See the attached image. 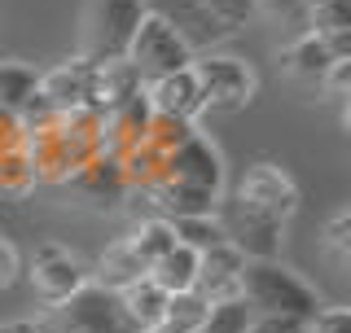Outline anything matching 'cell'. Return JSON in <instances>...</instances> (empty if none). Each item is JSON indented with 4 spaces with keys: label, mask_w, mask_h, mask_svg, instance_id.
I'll use <instances>...</instances> for the list:
<instances>
[{
    "label": "cell",
    "mask_w": 351,
    "mask_h": 333,
    "mask_svg": "<svg viewBox=\"0 0 351 333\" xmlns=\"http://www.w3.org/2000/svg\"><path fill=\"white\" fill-rule=\"evenodd\" d=\"M307 31L329 44L338 62L351 58V0H325L307 14Z\"/></svg>",
    "instance_id": "cell-17"
},
{
    "label": "cell",
    "mask_w": 351,
    "mask_h": 333,
    "mask_svg": "<svg viewBox=\"0 0 351 333\" xmlns=\"http://www.w3.org/2000/svg\"><path fill=\"white\" fill-rule=\"evenodd\" d=\"M241 268H246V254L228 241L202 250L197 254V281L193 290L206 298V303H219V298H237V281H241Z\"/></svg>",
    "instance_id": "cell-13"
},
{
    "label": "cell",
    "mask_w": 351,
    "mask_h": 333,
    "mask_svg": "<svg viewBox=\"0 0 351 333\" xmlns=\"http://www.w3.org/2000/svg\"><path fill=\"white\" fill-rule=\"evenodd\" d=\"M18 272H22V259H18V250L9 246V241H0V290L18 281Z\"/></svg>",
    "instance_id": "cell-33"
},
{
    "label": "cell",
    "mask_w": 351,
    "mask_h": 333,
    "mask_svg": "<svg viewBox=\"0 0 351 333\" xmlns=\"http://www.w3.org/2000/svg\"><path fill=\"white\" fill-rule=\"evenodd\" d=\"M141 88H145V84H141L136 66H132L128 58L101 62V66H97V75H93V110H97V114H110V110L123 106L128 97H136Z\"/></svg>",
    "instance_id": "cell-15"
},
{
    "label": "cell",
    "mask_w": 351,
    "mask_h": 333,
    "mask_svg": "<svg viewBox=\"0 0 351 333\" xmlns=\"http://www.w3.org/2000/svg\"><path fill=\"white\" fill-rule=\"evenodd\" d=\"M31 285H36V294L49 307H58L71 294L84 290V285H88V272H84V263L75 259V254H66L62 246L44 241V246L31 254Z\"/></svg>",
    "instance_id": "cell-8"
},
{
    "label": "cell",
    "mask_w": 351,
    "mask_h": 333,
    "mask_svg": "<svg viewBox=\"0 0 351 333\" xmlns=\"http://www.w3.org/2000/svg\"><path fill=\"white\" fill-rule=\"evenodd\" d=\"M250 333H307V320L299 316H255Z\"/></svg>",
    "instance_id": "cell-31"
},
{
    "label": "cell",
    "mask_w": 351,
    "mask_h": 333,
    "mask_svg": "<svg viewBox=\"0 0 351 333\" xmlns=\"http://www.w3.org/2000/svg\"><path fill=\"white\" fill-rule=\"evenodd\" d=\"M347 237H351V210H338L325 228V241H329V250H334L338 263H347Z\"/></svg>",
    "instance_id": "cell-30"
},
{
    "label": "cell",
    "mask_w": 351,
    "mask_h": 333,
    "mask_svg": "<svg viewBox=\"0 0 351 333\" xmlns=\"http://www.w3.org/2000/svg\"><path fill=\"white\" fill-rule=\"evenodd\" d=\"M162 175L176 180V184L206 188V193H219V188H224V162H219V153H215L211 140H202L197 132L162 158Z\"/></svg>",
    "instance_id": "cell-10"
},
{
    "label": "cell",
    "mask_w": 351,
    "mask_h": 333,
    "mask_svg": "<svg viewBox=\"0 0 351 333\" xmlns=\"http://www.w3.org/2000/svg\"><path fill=\"white\" fill-rule=\"evenodd\" d=\"M237 294L246 298V307L255 316H299L312 320L321 312V298L307 281H299L285 263L277 259H246L237 281Z\"/></svg>",
    "instance_id": "cell-1"
},
{
    "label": "cell",
    "mask_w": 351,
    "mask_h": 333,
    "mask_svg": "<svg viewBox=\"0 0 351 333\" xmlns=\"http://www.w3.org/2000/svg\"><path fill=\"white\" fill-rule=\"evenodd\" d=\"M141 18V0H93L88 5V18H84V62L101 66V62H119L128 58V44L136 36Z\"/></svg>",
    "instance_id": "cell-3"
},
{
    "label": "cell",
    "mask_w": 351,
    "mask_h": 333,
    "mask_svg": "<svg viewBox=\"0 0 351 333\" xmlns=\"http://www.w3.org/2000/svg\"><path fill=\"white\" fill-rule=\"evenodd\" d=\"M93 75L97 66L75 58V62H62L53 66L49 75L36 79V92L49 101L53 114H75V110H93Z\"/></svg>",
    "instance_id": "cell-11"
},
{
    "label": "cell",
    "mask_w": 351,
    "mask_h": 333,
    "mask_svg": "<svg viewBox=\"0 0 351 333\" xmlns=\"http://www.w3.org/2000/svg\"><path fill=\"white\" fill-rule=\"evenodd\" d=\"M281 62H285V71H290L299 84H307V88H321V79L329 75V66H334L338 58L329 53V44H325L321 36L303 31V36L294 40L285 53H281Z\"/></svg>",
    "instance_id": "cell-16"
},
{
    "label": "cell",
    "mask_w": 351,
    "mask_h": 333,
    "mask_svg": "<svg viewBox=\"0 0 351 333\" xmlns=\"http://www.w3.org/2000/svg\"><path fill=\"white\" fill-rule=\"evenodd\" d=\"M193 136V123H184V119H167V114H154L149 127H145V145L158 153V158H167L176 145H184V140Z\"/></svg>",
    "instance_id": "cell-26"
},
{
    "label": "cell",
    "mask_w": 351,
    "mask_h": 333,
    "mask_svg": "<svg viewBox=\"0 0 351 333\" xmlns=\"http://www.w3.org/2000/svg\"><path fill=\"white\" fill-rule=\"evenodd\" d=\"M36 180L40 175H36V166H31V158H27L22 145L0 153V193H27Z\"/></svg>",
    "instance_id": "cell-27"
},
{
    "label": "cell",
    "mask_w": 351,
    "mask_h": 333,
    "mask_svg": "<svg viewBox=\"0 0 351 333\" xmlns=\"http://www.w3.org/2000/svg\"><path fill=\"white\" fill-rule=\"evenodd\" d=\"M22 145V127H18V119L9 114V110H0V153L5 149H18Z\"/></svg>",
    "instance_id": "cell-34"
},
{
    "label": "cell",
    "mask_w": 351,
    "mask_h": 333,
    "mask_svg": "<svg viewBox=\"0 0 351 333\" xmlns=\"http://www.w3.org/2000/svg\"><path fill=\"white\" fill-rule=\"evenodd\" d=\"M233 193L241 197V202H250L255 210H263V215L281 219V224L294 215V206H299V188H294V180L281 171V166H272V162H255L237 180Z\"/></svg>",
    "instance_id": "cell-9"
},
{
    "label": "cell",
    "mask_w": 351,
    "mask_h": 333,
    "mask_svg": "<svg viewBox=\"0 0 351 333\" xmlns=\"http://www.w3.org/2000/svg\"><path fill=\"white\" fill-rule=\"evenodd\" d=\"M176 232V246H189V250H211L224 241V228H219L215 215H184V219H167Z\"/></svg>",
    "instance_id": "cell-22"
},
{
    "label": "cell",
    "mask_w": 351,
    "mask_h": 333,
    "mask_svg": "<svg viewBox=\"0 0 351 333\" xmlns=\"http://www.w3.org/2000/svg\"><path fill=\"white\" fill-rule=\"evenodd\" d=\"M40 333H141V329L128 320L114 290H101V285L88 281L80 294H71L66 303L53 307Z\"/></svg>",
    "instance_id": "cell-2"
},
{
    "label": "cell",
    "mask_w": 351,
    "mask_h": 333,
    "mask_svg": "<svg viewBox=\"0 0 351 333\" xmlns=\"http://www.w3.org/2000/svg\"><path fill=\"white\" fill-rule=\"evenodd\" d=\"M128 62L136 66L141 84H154V79H162V75L189 71L193 53L184 49V44L176 40L158 18L145 14V18H141V27H136V36H132V44H128Z\"/></svg>",
    "instance_id": "cell-5"
},
{
    "label": "cell",
    "mask_w": 351,
    "mask_h": 333,
    "mask_svg": "<svg viewBox=\"0 0 351 333\" xmlns=\"http://www.w3.org/2000/svg\"><path fill=\"white\" fill-rule=\"evenodd\" d=\"M202 9L211 14L219 27H228V31H237V27H246L250 18H255V9H259V0H202Z\"/></svg>",
    "instance_id": "cell-28"
},
{
    "label": "cell",
    "mask_w": 351,
    "mask_h": 333,
    "mask_svg": "<svg viewBox=\"0 0 351 333\" xmlns=\"http://www.w3.org/2000/svg\"><path fill=\"white\" fill-rule=\"evenodd\" d=\"M149 333H184V329H176V325H167V320H162V325H154Z\"/></svg>",
    "instance_id": "cell-36"
},
{
    "label": "cell",
    "mask_w": 351,
    "mask_h": 333,
    "mask_svg": "<svg viewBox=\"0 0 351 333\" xmlns=\"http://www.w3.org/2000/svg\"><path fill=\"white\" fill-rule=\"evenodd\" d=\"M321 88H325L329 97H334V101H343V97H347V88H351V58L329 66V75L321 79Z\"/></svg>",
    "instance_id": "cell-32"
},
{
    "label": "cell",
    "mask_w": 351,
    "mask_h": 333,
    "mask_svg": "<svg viewBox=\"0 0 351 333\" xmlns=\"http://www.w3.org/2000/svg\"><path fill=\"white\" fill-rule=\"evenodd\" d=\"M123 241L132 246V254H136V259L145 263V272H149L154 263H158L162 254L176 246V232H171L167 219H141L136 232H132V237H123Z\"/></svg>",
    "instance_id": "cell-21"
},
{
    "label": "cell",
    "mask_w": 351,
    "mask_h": 333,
    "mask_svg": "<svg viewBox=\"0 0 351 333\" xmlns=\"http://www.w3.org/2000/svg\"><path fill=\"white\" fill-rule=\"evenodd\" d=\"M141 9H145L149 18H158L193 58L197 53H211L224 36H233L228 27H219V22L206 14L202 0H141Z\"/></svg>",
    "instance_id": "cell-6"
},
{
    "label": "cell",
    "mask_w": 351,
    "mask_h": 333,
    "mask_svg": "<svg viewBox=\"0 0 351 333\" xmlns=\"http://www.w3.org/2000/svg\"><path fill=\"white\" fill-rule=\"evenodd\" d=\"M36 79L40 75L27 62H0V110L18 114V106L36 92Z\"/></svg>",
    "instance_id": "cell-24"
},
{
    "label": "cell",
    "mask_w": 351,
    "mask_h": 333,
    "mask_svg": "<svg viewBox=\"0 0 351 333\" xmlns=\"http://www.w3.org/2000/svg\"><path fill=\"white\" fill-rule=\"evenodd\" d=\"M154 285H158L162 294H180V290H193V281H197V250L189 246H171L167 254H162L158 263L145 272Z\"/></svg>",
    "instance_id": "cell-20"
},
{
    "label": "cell",
    "mask_w": 351,
    "mask_h": 333,
    "mask_svg": "<svg viewBox=\"0 0 351 333\" xmlns=\"http://www.w3.org/2000/svg\"><path fill=\"white\" fill-rule=\"evenodd\" d=\"M119 303H123L128 320L141 333H149L154 325H162V312H167V294H162L149 276H141V281H132L128 290H119Z\"/></svg>",
    "instance_id": "cell-18"
},
{
    "label": "cell",
    "mask_w": 351,
    "mask_h": 333,
    "mask_svg": "<svg viewBox=\"0 0 351 333\" xmlns=\"http://www.w3.org/2000/svg\"><path fill=\"white\" fill-rule=\"evenodd\" d=\"M145 101H149L154 114L184 119V123H193V119L206 110V97H202V88H197L193 66H189V71H176V75H162V79L145 84Z\"/></svg>",
    "instance_id": "cell-12"
},
{
    "label": "cell",
    "mask_w": 351,
    "mask_h": 333,
    "mask_svg": "<svg viewBox=\"0 0 351 333\" xmlns=\"http://www.w3.org/2000/svg\"><path fill=\"white\" fill-rule=\"evenodd\" d=\"M219 206V228H224V241L228 246H237L246 259H277V246H281V219L263 215L255 210L250 202H241V197H224Z\"/></svg>",
    "instance_id": "cell-4"
},
{
    "label": "cell",
    "mask_w": 351,
    "mask_h": 333,
    "mask_svg": "<svg viewBox=\"0 0 351 333\" xmlns=\"http://www.w3.org/2000/svg\"><path fill=\"white\" fill-rule=\"evenodd\" d=\"M141 276H145V263L132 254L128 241H114V246H110L101 259H97V276H88V281L101 285V290H114V294H119V290H128L132 281H141Z\"/></svg>",
    "instance_id": "cell-19"
},
{
    "label": "cell",
    "mask_w": 351,
    "mask_h": 333,
    "mask_svg": "<svg viewBox=\"0 0 351 333\" xmlns=\"http://www.w3.org/2000/svg\"><path fill=\"white\" fill-rule=\"evenodd\" d=\"M307 333H351V316L343 307H321V312L307 320Z\"/></svg>",
    "instance_id": "cell-29"
},
{
    "label": "cell",
    "mask_w": 351,
    "mask_h": 333,
    "mask_svg": "<svg viewBox=\"0 0 351 333\" xmlns=\"http://www.w3.org/2000/svg\"><path fill=\"white\" fill-rule=\"evenodd\" d=\"M0 333H40V329L27 325V320H14V325H0Z\"/></svg>",
    "instance_id": "cell-35"
},
{
    "label": "cell",
    "mask_w": 351,
    "mask_h": 333,
    "mask_svg": "<svg viewBox=\"0 0 351 333\" xmlns=\"http://www.w3.org/2000/svg\"><path fill=\"white\" fill-rule=\"evenodd\" d=\"M71 188H80L88 202L97 206H114L128 197V175H123V162L119 158H106V153H97L93 162H84L80 171L71 175Z\"/></svg>",
    "instance_id": "cell-14"
},
{
    "label": "cell",
    "mask_w": 351,
    "mask_h": 333,
    "mask_svg": "<svg viewBox=\"0 0 351 333\" xmlns=\"http://www.w3.org/2000/svg\"><path fill=\"white\" fill-rule=\"evenodd\" d=\"M193 75H197V88L206 97V110H241L255 97V75H250L246 62L237 58H224V53H202L193 58Z\"/></svg>",
    "instance_id": "cell-7"
},
{
    "label": "cell",
    "mask_w": 351,
    "mask_h": 333,
    "mask_svg": "<svg viewBox=\"0 0 351 333\" xmlns=\"http://www.w3.org/2000/svg\"><path fill=\"white\" fill-rule=\"evenodd\" d=\"M250 320H255V312L246 307V298H219V303H211V312H206V320L197 325V333H250Z\"/></svg>",
    "instance_id": "cell-23"
},
{
    "label": "cell",
    "mask_w": 351,
    "mask_h": 333,
    "mask_svg": "<svg viewBox=\"0 0 351 333\" xmlns=\"http://www.w3.org/2000/svg\"><path fill=\"white\" fill-rule=\"evenodd\" d=\"M206 312H211V303H206L197 290H180V294H167V312H162V320L184 333H197V325L206 320Z\"/></svg>",
    "instance_id": "cell-25"
}]
</instances>
